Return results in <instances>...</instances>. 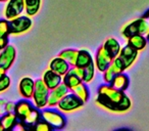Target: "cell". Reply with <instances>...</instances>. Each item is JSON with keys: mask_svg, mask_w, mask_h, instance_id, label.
Segmentation results:
<instances>
[{"mask_svg": "<svg viewBox=\"0 0 149 131\" xmlns=\"http://www.w3.org/2000/svg\"><path fill=\"white\" fill-rule=\"evenodd\" d=\"M96 104L113 113L128 112L132 106V100L125 91L116 89L110 84H103L97 89Z\"/></svg>", "mask_w": 149, "mask_h": 131, "instance_id": "1", "label": "cell"}, {"mask_svg": "<svg viewBox=\"0 0 149 131\" xmlns=\"http://www.w3.org/2000/svg\"><path fill=\"white\" fill-rule=\"evenodd\" d=\"M149 33V20L145 17L138 18L133 20L132 22L128 23L122 28L120 35L125 39H128L132 35L135 34H141V35L147 36Z\"/></svg>", "mask_w": 149, "mask_h": 131, "instance_id": "2", "label": "cell"}, {"mask_svg": "<svg viewBox=\"0 0 149 131\" xmlns=\"http://www.w3.org/2000/svg\"><path fill=\"white\" fill-rule=\"evenodd\" d=\"M49 91L50 89L46 86L43 80H35V87H34L32 99H33V104L36 108L39 109V110H43V109H45L47 106Z\"/></svg>", "mask_w": 149, "mask_h": 131, "instance_id": "3", "label": "cell"}, {"mask_svg": "<svg viewBox=\"0 0 149 131\" xmlns=\"http://www.w3.org/2000/svg\"><path fill=\"white\" fill-rule=\"evenodd\" d=\"M42 120L47 122L53 129H63L66 125V119L59 110L43 109L41 112Z\"/></svg>", "mask_w": 149, "mask_h": 131, "instance_id": "4", "label": "cell"}, {"mask_svg": "<svg viewBox=\"0 0 149 131\" xmlns=\"http://www.w3.org/2000/svg\"><path fill=\"white\" fill-rule=\"evenodd\" d=\"M33 22L29 15H19L9 21V32L11 35H19L28 32L32 28Z\"/></svg>", "mask_w": 149, "mask_h": 131, "instance_id": "5", "label": "cell"}, {"mask_svg": "<svg viewBox=\"0 0 149 131\" xmlns=\"http://www.w3.org/2000/svg\"><path fill=\"white\" fill-rule=\"evenodd\" d=\"M84 106V102L72 92L68 93L57 104V108L62 113H72Z\"/></svg>", "mask_w": 149, "mask_h": 131, "instance_id": "6", "label": "cell"}, {"mask_svg": "<svg viewBox=\"0 0 149 131\" xmlns=\"http://www.w3.org/2000/svg\"><path fill=\"white\" fill-rule=\"evenodd\" d=\"M24 11H25L24 0H8L6 1V4L3 9V15L4 19H6L7 21H11L23 15Z\"/></svg>", "mask_w": 149, "mask_h": 131, "instance_id": "7", "label": "cell"}, {"mask_svg": "<svg viewBox=\"0 0 149 131\" xmlns=\"http://www.w3.org/2000/svg\"><path fill=\"white\" fill-rule=\"evenodd\" d=\"M112 60H113V57H112L111 54L104 48L103 45H101L96 51L95 58H94V64H95L96 70L103 73L109 67Z\"/></svg>", "mask_w": 149, "mask_h": 131, "instance_id": "8", "label": "cell"}, {"mask_svg": "<svg viewBox=\"0 0 149 131\" xmlns=\"http://www.w3.org/2000/svg\"><path fill=\"white\" fill-rule=\"evenodd\" d=\"M70 92V89L63 83L59 84L58 86L54 87L53 89H51L49 91V95H48V102L47 106L49 108H53V106H57L58 102L64 97L68 93Z\"/></svg>", "mask_w": 149, "mask_h": 131, "instance_id": "9", "label": "cell"}, {"mask_svg": "<svg viewBox=\"0 0 149 131\" xmlns=\"http://www.w3.org/2000/svg\"><path fill=\"white\" fill-rule=\"evenodd\" d=\"M17 57V49L11 44H7L0 53V67L8 71L13 67Z\"/></svg>", "mask_w": 149, "mask_h": 131, "instance_id": "10", "label": "cell"}, {"mask_svg": "<svg viewBox=\"0 0 149 131\" xmlns=\"http://www.w3.org/2000/svg\"><path fill=\"white\" fill-rule=\"evenodd\" d=\"M138 53L139 51H137L136 49L131 47L128 44L126 46H124V47H122L120 54H118V57L122 60L123 64H124L125 71L132 67V64H134L135 60L138 57Z\"/></svg>", "mask_w": 149, "mask_h": 131, "instance_id": "11", "label": "cell"}, {"mask_svg": "<svg viewBox=\"0 0 149 131\" xmlns=\"http://www.w3.org/2000/svg\"><path fill=\"white\" fill-rule=\"evenodd\" d=\"M35 81L31 77H23L19 82V92L21 96L26 99H30L33 96Z\"/></svg>", "mask_w": 149, "mask_h": 131, "instance_id": "12", "label": "cell"}, {"mask_svg": "<svg viewBox=\"0 0 149 131\" xmlns=\"http://www.w3.org/2000/svg\"><path fill=\"white\" fill-rule=\"evenodd\" d=\"M49 69L52 70L53 72H55L56 74L62 76L63 77L70 69V64H68L66 60H64L63 58H61L60 56H56V57L52 58L51 62L49 64Z\"/></svg>", "mask_w": 149, "mask_h": 131, "instance_id": "13", "label": "cell"}, {"mask_svg": "<svg viewBox=\"0 0 149 131\" xmlns=\"http://www.w3.org/2000/svg\"><path fill=\"white\" fill-rule=\"evenodd\" d=\"M42 80H43L44 83L46 84V86L51 90L61 83L62 76L58 75V74H56L55 72H53L52 70L48 69L47 71L44 72L43 76H42Z\"/></svg>", "mask_w": 149, "mask_h": 131, "instance_id": "14", "label": "cell"}, {"mask_svg": "<svg viewBox=\"0 0 149 131\" xmlns=\"http://www.w3.org/2000/svg\"><path fill=\"white\" fill-rule=\"evenodd\" d=\"M34 104H32L31 102H29L28 99L24 98V99L19 100L15 104V114L17 115V119L24 121V119L27 117V115L30 113V111L34 108Z\"/></svg>", "mask_w": 149, "mask_h": 131, "instance_id": "15", "label": "cell"}, {"mask_svg": "<svg viewBox=\"0 0 149 131\" xmlns=\"http://www.w3.org/2000/svg\"><path fill=\"white\" fill-rule=\"evenodd\" d=\"M147 43H148L147 37L145 35H141V34H135L127 39V44L136 49L137 51H142L143 49H145Z\"/></svg>", "mask_w": 149, "mask_h": 131, "instance_id": "16", "label": "cell"}, {"mask_svg": "<svg viewBox=\"0 0 149 131\" xmlns=\"http://www.w3.org/2000/svg\"><path fill=\"white\" fill-rule=\"evenodd\" d=\"M129 84H130V79H129L128 75L123 72V73L116 74V75L114 76L111 83H110V85L116 88V89L126 91L127 88L129 87Z\"/></svg>", "mask_w": 149, "mask_h": 131, "instance_id": "17", "label": "cell"}, {"mask_svg": "<svg viewBox=\"0 0 149 131\" xmlns=\"http://www.w3.org/2000/svg\"><path fill=\"white\" fill-rule=\"evenodd\" d=\"M70 92H72L74 95L78 96L84 104L89 100L90 92H89V89H88L85 82L82 81L81 83H79L78 85L74 86V87H72V89H70Z\"/></svg>", "mask_w": 149, "mask_h": 131, "instance_id": "18", "label": "cell"}, {"mask_svg": "<svg viewBox=\"0 0 149 131\" xmlns=\"http://www.w3.org/2000/svg\"><path fill=\"white\" fill-rule=\"evenodd\" d=\"M104 46L106 50L109 52L112 55V57H116L118 56L120 52V49H122V45L120 43L113 37H109L104 41V43L102 44Z\"/></svg>", "mask_w": 149, "mask_h": 131, "instance_id": "19", "label": "cell"}, {"mask_svg": "<svg viewBox=\"0 0 149 131\" xmlns=\"http://www.w3.org/2000/svg\"><path fill=\"white\" fill-rule=\"evenodd\" d=\"M26 15L29 17H35L41 8L42 0H24Z\"/></svg>", "mask_w": 149, "mask_h": 131, "instance_id": "20", "label": "cell"}, {"mask_svg": "<svg viewBox=\"0 0 149 131\" xmlns=\"http://www.w3.org/2000/svg\"><path fill=\"white\" fill-rule=\"evenodd\" d=\"M93 62H94V60H93V57H92V54L90 53L87 49H79L76 66L81 67V68H86L88 64H90Z\"/></svg>", "mask_w": 149, "mask_h": 131, "instance_id": "21", "label": "cell"}, {"mask_svg": "<svg viewBox=\"0 0 149 131\" xmlns=\"http://www.w3.org/2000/svg\"><path fill=\"white\" fill-rule=\"evenodd\" d=\"M78 52H79V49L66 48V49H63L62 51H60L59 53H58V56H60V57L63 58L64 60H66V62L70 64V67H72V66H76Z\"/></svg>", "mask_w": 149, "mask_h": 131, "instance_id": "22", "label": "cell"}, {"mask_svg": "<svg viewBox=\"0 0 149 131\" xmlns=\"http://www.w3.org/2000/svg\"><path fill=\"white\" fill-rule=\"evenodd\" d=\"M0 123L2 124L5 130L13 129L17 124V117L15 113H5V115H3L0 119Z\"/></svg>", "mask_w": 149, "mask_h": 131, "instance_id": "23", "label": "cell"}, {"mask_svg": "<svg viewBox=\"0 0 149 131\" xmlns=\"http://www.w3.org/2000/svg\"><path fill=\"white\" fill-rule=\"evenodd\" d=\"M40 119H42L41 112H40L39 109L34 106V108L30 111L29 114L27 115V117L24 119V122L27 123V124H30V125H34V124H36V123L39 122Z\"/></svg>", "mask_w": 149, "mask_h": 131, "instance_id": "24", "label": "cell"}, {"mask_svg": "<svg viewBox=\"0 0 149 131\" xmlns=\"http://www.w3.org/2000/svg\"><path fill=\"white\" fill-rule=\"evenodd\" d=\"M62 82H63V83L65 84L70 89H72V87H74L76 85H78L79 83H81L82 80L68 71V73L62 77Z\"/></svg>", "mask_w": 149, "mask_h": 131, "instance_id": "25", "label": "cell"}, {"mask_svg": "<svg viewBox=\"0 0 149 131\" xmlns=\"http://www.w3.org/2000/svg\"><path fill=\"white\" fill-rule=\"evenodd\" d=\"M95 73H96V67H95V64H94V62H93L90 64H88L86 68H84L83 82H85V83H90V82H92L94 79V77H95Z\"/></svg>", "mask_w": 149, "mask_h": 131, "instance_id": "26", "label": "cell"}, {"mask_svg": "<svg viewBox=\"0 0 149 131\" xmlns=\"http://www.w3.org/2000/svg\"><path fill=\"white\" fill-rule=\"evenodd\" d=\"M109 68L112 70V72H113L116 75V74H120V73L125 72L124 64H123L122 60H120L118 56L113 57V60H111V62H110V64H109Z\"/></svg>", "mask_w": 149, "mask_h": 131, "instance_id": "27", "label": "cell"}, {"mask_svg": "<svg viewBox=\"0 0 149 131\" xmlns=\"http://www.w3.org/2000/svg\"><path fill=\"white\" fill-rule=\"evenodd\" d=\"M9 35V21L6 19L0 20V37H8Z\"/></svg>", "mask_w": 149, "mask_h": 131, "instance_id": "28", "label": "cell"}, {"mask_svg": "<svg viewBox=\"0 0 149 131\" xmlns=\"http://www.w3.org/2000/svg\"><path fill=\"white\" fill-rule=\"evenodd\" d=\"M10 84H11L10 77L7 76L6 74L0 78V93H3V92L6 91L10 87Z\"/></svg>", "mask_w": 149, "mask_h": 131, "instance_id": "29", "label": "cell"}, {"mask_svg": "<svg viewBox=\"0 0 149 131\" xmlns=\"http://www.w3.org/2000/svg\"><path fill=\"white\" fill-rule=\"evenodd\" d=\"M51 129H52V127L50 126L47 122H45L44 120L39 121V122L35 124V130L36 131H49V130H51Z\"/></svg>", "mask_w": 149, "mask_h": 131, "instance_id": "30", "label": "cell"}, {"mask_svg": "<svg viewBox=\"0 0 149 131\" xmlns=\"http://www.w3.org/2000/svg\"><path fill=\"white\" fill-rule=\"evenodd\" d=\"M102 74H103V80H104V82H105L106 84L111 83L112 79H113V77L116 76V74L112 72V70L110 69L109 67H108Z\"/></svg>", "mask_w": 149, "mask_h": 131, "instance_id": "31", "label": "cell"}, {"mask_svg": "<svg viewBox=\"0 0 149 131\" xmlns=\"http://www.w3.org/2000/svg\"><path fill=\"white\" fill-rule=\"evenodd\" d=\"M70 72L74 74V76H77L78 78H80V79L83 81V78H84V68L78 67V66H72V67H70Z\"/></svg>", "mask_w": 149, "mask_h": 131, "instance_id": "32", "label": "cell"}, {"mask_svg": "<svg viewBox=\"0 0 149 131\" xmlns=\"http://www.w3.org/2000/svg\"><path fill=\"white\" fill-rule=\"evenodd\" d=\"M4 112L5 113H15V104L13 102H5L4 104Z\"/></svg>", "mask_w": 149, "mask_h": 131, "instance_id": "33", "label": "cell"}, {"mask_svg": "<svg viewBox=\"0 0 149 131\" xmlns=\"http://www.w3.org/2000/svg\"><path fill=\"white\" fill-rule=\"evenodd\" d=\"M8 44V37H0V49H3Z\"/></svg>", "mask_w": 149, "mask_h": 131, "instance_id": "34", "label": "cell"}, {"mask_svg": "<svg viewBox=\"0 0 149 131\" xmlns=\"http://www.w3.org/2000/svg\"><path fill=\"white\" fill-rule=\"evenodd\" d=\"M5 74H6V70H4L3 68L0 67V78L2 77V76H4Z\"/></svg>", "mask_w": 149, "mask_h": 131, "instance_id": "35", "label": "cell"}, {"mask_svg": "<svg viewBox=\"0 0 149 131\" xmlns=\"http://www.w3.org/2000/svg\"><path fill=\"white\" fill-rule=\"evenodd\" d=\"M143 17H145L146 19H148V20H149V11H146V13H145V15H143Z\"/></svg>", "mask_w": 149, "mask_h": 131, "instance_id": "36", "label": "cell"}, {"mask_svg": "<svg viewBox=\"0 0 149 131\" xmlns=\"http://www.w3.org/2000/svg\"><path fill=\"white\" fill-rule=\"evenodd\" d=\"M2 130H4V128H3L2 124H1V123H0V131H2Z\"/></svg>", "mask_w": 149, "mask_h": 131, "instance_id": "37", "label": "cell"}, {"mask_svg": "<svg viewBox=\"0 0 149 131\" xmlns=\"http://www.w3.org/2000/svg\"><path fill=\"white\" fill-rule=\"evenodd\" d=\"M6 1H8V0H0V2H6Z\"/></svg>", "mask_w": 149, "mask_h": 131, "instance_id": "38", "label": "cell"}, {"mask_svg": "<svg viewBox=\"0 0 149 131\" xmlns=\"http://www.w3.org/2000/svg\"><path fill=\"white\" fill-rule=\"evenodd\" d=\"M146 37H147V39H148V41H149V33H148V35H147Z\"/></svg>", "mask_w": 149, "mask_h": 131, "instance_id": "39", "label": "cell"}, {"mask_svg": "<svg viewBox=\"0 0 149 131\" xmlns=\"http://www.w3.org/2000/svg\"><path fill=\"white\" fill-rule=\"evenodd\" d=\"M1 51H2V49H0V53H1Z\"/></svg>", "mask_w": 149, "mask_h": 131, "instance_id": "40", "label": "cell"}]
</instances>
